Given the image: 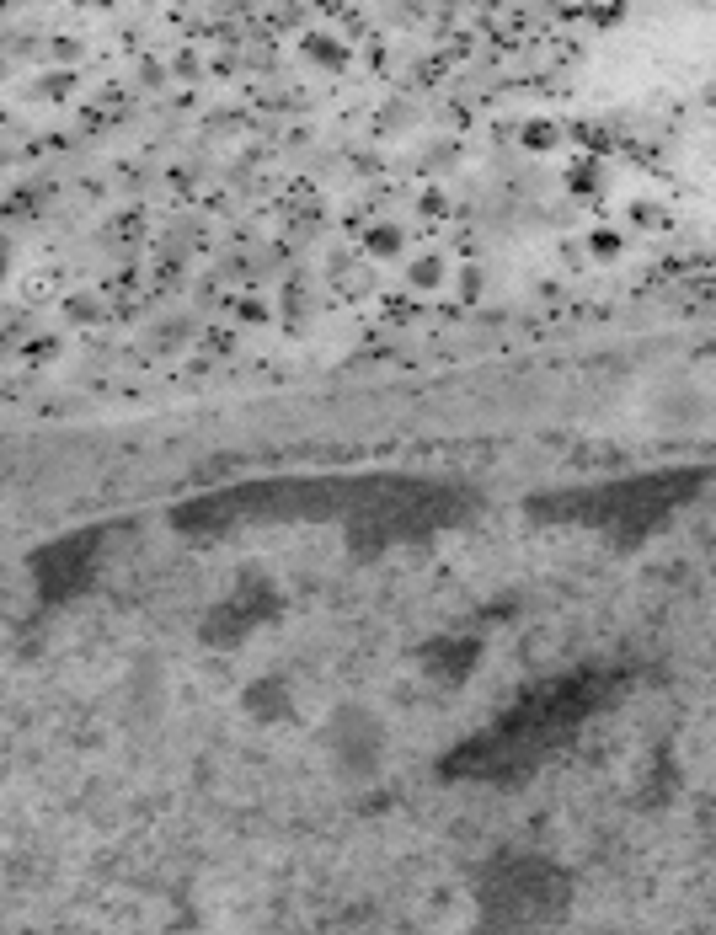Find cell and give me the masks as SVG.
I'll list each match as a JSON object with an SVG mask.
<instances>
[{
    "label": "cell",
    "instance_id": "5b68a950",
    "mask_svg": "<svg viewBox=\"0 0 716 935\" xmlns=\"http://www.w3.org/2000/svg\"><path fill=\"white\" fill-rule=\"evenodd\" d=\"M524 145H529V150H556V145H562V134H556V123H529V129H524Z\"/></svg>",
    "mask_w": 716,
    "mask_h": 935
},
{
    "label": "cell",
    "instance_id": "3957f363",
    "mask_svg": "<svg viewBox=\"0 0 716 935\" xmlns=\"http://www.w3.org/2000/svg\"><path fill=\"white\" fill-rule=\"evenodd\" d=\"M407 278L417 289H433V284H444V257H417L412 268H407Z\"/></svg>",
    "mask_w": 716,
    "mask_h": 935
},
{
    "label": "cell",
    "instance_id": "7a4b0ae2",
    "mask_svg": "<svg viewBox=\"0 0 716 935\" xmlns=\"http://www.w3.org/2000/svg\"><path fill=\"white\" fill-rule=\"evenodd\" d=\"M567 187H572V193H599V187H604L599 161H572L567 166Z\"/></svg>",
    "mask_w": 716,
    "mask_h": 935
},
{
    "label": "cell",
    "instance_id": "277c9868",
    "mask_svg": "<svg viewBox=\"0 0 716 935\" xmlns=\"http://www.w3.org/2000/svg\"><path fill=\"white\" fill-rule=\"evenodd\" d=\"M364 246H369L375 257H396V252H401V230H396V225H375V230L364 236Z\"/></svg>",
    "mask_w": 716,
    "mask_h": 935
},
{
    "label": "cell",
    "instance_id": "6da1fadb",
    "mask_svg": "<svg viewBox=\"0 0 716 935\" xmlns=\"http://www.w3.org/2000/svg\"><path fill=\"white\" fill-rule=\"evenodd\" d=\"M305 59H310V65H321V70H342V65H348V49H342L332 33H310L305 38Z\"/></svg>",
    "mask_w": 716,
    "mask_h": 935
}]
</instances>
